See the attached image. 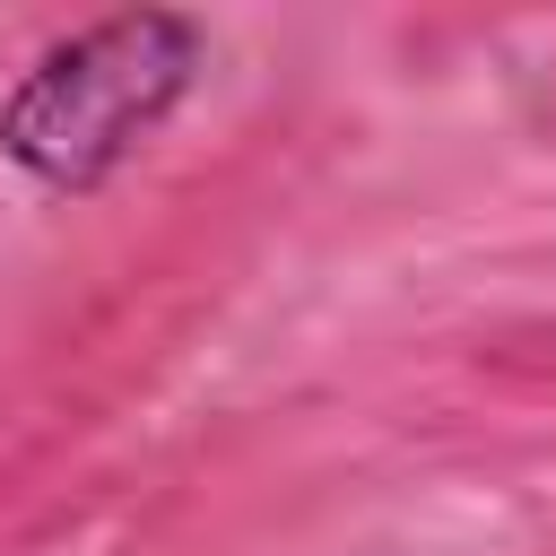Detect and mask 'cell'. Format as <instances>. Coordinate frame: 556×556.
Masks as SVG:
<instances>
[{
    "label": "cell",
    "mask_w": 556,
    "mask_h": 556,
    "mask_svg": "<svg viewBox=\"0 0 556 556\" xmlns=\"http://www.w3.org/2000/svg\"><path fill=\"white\" fill-rule=\"evenodd\" d=\"M200 70V26L174 9H122L52 43L0 104V156L52 191H96L130 165Z\"/></svg>",
    "instance_id": "obj_1"
}]
</instances>
